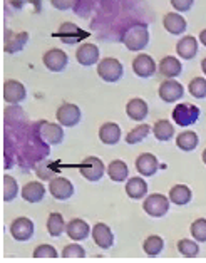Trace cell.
I'll list each match as a JSON object with an SVG mask.
<instances>
[{"label": "cell", "mask_w": 206, "mask_h": 263, "mask_svg": "<svg viewBox=\"0 0 206 263\" xmlns=\"http://www.w3.org/2000/svg\"><path fill=\"white\" fill-rule=\"evenodd\" d=\"M122 44L133 52L143 50L149 44V29H147V25L133 24L131 27H127L124 34H122Z\"/></svg>", "instance_id": "cell-1"}, {"label": "cell", "mask_w": 206, "mask_h": 263, "mask_svg": "<svg viewBox=\"0 0 206 263\" xmlns=\"http://www.w3.org/2000/svg\"><path fill=\"white\" fill-rule=\"evenodd\" d=\"M98 74L106 82H118L124 74V69H122V64L118 59L106 57L98 64Z\"/></svg>", "instance_id": "cell-2"}, {"label": "cell", "mask_w": 206, "mask_h": 263, "mask_svg": "<svg viewBox=\"0 0 206 263\" xmlns=\"http://www.w3.org/2000/svg\"><path fill=\"white\" fill-rule=\"evenodd\" d=\"M170 201H171L170 198H166L164 195L153 193L143 201V210L153 218H161V216H164L166 213H168Z\"/></svg>", "instance_id": "cell-3"}, {"label": "cell", "mask_w": 206, "mask_h": 263, "mask_svg": "<svg viewBox=\"0 0 206 263\" xmlns=\"http://www.w3.org/2000/svg\"><path fill=\"white\" fill-rule=\"evenodd\" d=\"M199 118V107L195 104H178L175 109H173V121L176 123V126H191L195 124Z\"/></svg>", "instance_id": "cell-4"}, {"label": "cell", "mask_w": 206, "mask_h": 263, "mask_svg": "<svg viewBox=\"0 0 206 263\" xmlns=\"http://www.w3.org/2000/svg\"><path fill=\"white\" fill-rule=\"evenodd\" d=\"M35 129H37V136L47 144H61L64 139L62 124H54V123H47V121H41V123H37Z\"/></svg>", "instance_id": "cell-5"}, {"label": "cell", "mask_w": 206, "mask_h": 263, "mask_svg": "<svg viewBox=\"0 0 206 263\" xmlns=\"http://www.w3.org/2000/svg\"><path fill=\"white\" fill-rule=\"evenodd\" d=\"M79 170H81V175L84 176L87 181H99V179L104 176L106 166H104V163H102L99 158L89 156V158H86L84 161L81 163Z\"/></svg>", "instance_id": "cell-6"}, {"label": "cell", "mask_w": 206, "mask_h": 263, "mask_svg": "<svg viewBox=\"0 0 206 263\" xmlns=\"http://www.w3.org/2000/svg\"><path fill=\"white\" fill-rule=\"evenodd\" d=\"M55 118H57V121H59V124L66 126V127H72L76 124H79V121L82 118V112L76 104L64 102V104L57 109Z\"/></svg>", "instance_id": "cell-7"}, {"label": "cell", "mask_w": 206, "mask_h": 263, "mask_svg": "<svg viewBox=\"0 0 206 263\" xmlns=\"http://www.w3.org/2000/svg\"><path fill=\"white\" fill-rule=\"evenodd\" d=\"M34 221L30 220V218H25V216H21V218H15L14 221L10 223V235L14 236L17 241H27L32 238V235H34Z\"/></svg>", "instance_id": "cell-8"}, {"label": "cell", "mask_w": 206, "mask_h": 263, "mask_svg": "<svg viewBox=\"0 0 206 263\" xmlns=\"http://www.w3.org/2000/svg\"><path fill=\"white\" fill-rule=\"evenodd\" d=\"M42 61H44V66H46L50 72H61V70L67 67L69 57L62 49H50L44 54Z\"/></svg>", "instance_id": "cell-9"}, {"label": "cell", "mask_w": 206, "mask_h": 263, "mask_svg": "<svg viewBox=\"0 0 206 263\" xmlns=\"http://www.w3.org/2000/svg\"><path fill=\"white\" fill-rule=\"evenodd\" d=\"M156 62H154V59L151 55H147V54H139L134 57V61H133V72L138 76V78H151V76L156 72Z\"/></svg>", "instance_id": "cell-10"}, {"label": "cell", "mask_w": 206, "mask_h": 263, "mask_svg": "<svg viewBox=\"0 0 206 263\" xmlns=\"http://www.w3.org/2000/svg\"><path fill=\"white\" fill-rule=\"evenodd\" d=\"M49 191L55 200H69L74 195V184L64 176H55L54 179H50Z\"/></svg>", "instance_id": "cell-11"}, {"label": "cell", "mask_w": 206, "mask_h": 263, "mask_svg": "<svg viewBox=\"0 0 206 263\" xmlns=\"http://www.w3.org/2000/svg\"><path fill=\"white\" fill-rule=\"evenodd\" d=\"M25 96H27V91H25V86L22 82L15 79H9L4 82V99L9 104H18L25 99Z\"/></svg>", "instance_id": "cell-12"}, {"label": "cell", "mask_w": 206, "mask_h": 263, "mask_svg": "<svg viewBox=\"0 0 206 263\" xmlns=\"http://www.w3.org/2000/svg\"><path fill=\"white\" fill-rule=\"evenodd\" d=\"M29 42V34L27 32H5V42H4V50L7 54H17L25 47V44Z\"/></svg>", "instance_id": "cell-13"}, {"label": "cell", "mask_w": 206, "mask_h": 263, "mask_svg": "<svg viewBox=\"0 0 206 263\" xmlns=\"http://www.w3.org/2000/svg\"><path fill=\"white\" fill-rule=\"evenodd\" d=\"M158 94L164 102H175L184 96V87L178 81H163L158 89Z\"/></svg>", "instance_id": "cell-14"}, {"label": "cell", "mask_w": 206, "mask_h": 263, "mask_svg": "<svg viewBox=\"0 0 206 263\" xmlns=\"http://www.w3.org/2000/svg\"><path fill=\"white\" fill-rule=\"evenodd\" d=\"M54 37L61 39L64 44H76V42L82 41V37H86V32H82L72 22H64L59 27V30L54 34Z\"/></svg>", "instance_id": "cell-15"}, {"label": "cell", "mask_w": 206, "mask_h": 263, "mask_svg": "<svg viewBox=\"0 0 206 263\" xmlns=\"http://www.w3.org/2000/svg\"><path fill=\"white\" fill-rule=\"evenodd\" d=\"M76 59L81 66H84V67L94 66V64L99 61V47L94 46V44H91V42L82 44V46L77 47Z\"/></svg>", "instance_id": "cell-16"}, {"label": "cell", "mask_w": 206, "mask_h": 263, "mask_svg": "<svg viewBox=\"0 0 206 263\" xmlns=\"http://www.w3.org/2000/svg\"><path fill=\"white\" fill-rule=\"evenodd\" d=\"M92 238L96 241V245L102 250H107L113 247L114 243V235L113 230L107 227L106 223H96L92 228Z\"/></svg>", "instance_id": "cell-17"}, {"label": "cell", "mask_w": 206, "mask_h": 263, "mask_svg": "<svg viewBox=\"0 0 206 263\" xmlns=\"http://www.w3.org/2000/svg\"><path fill=\"white\" fill-rule=\"evenodd\" d=\"M136 170H138L139 175L147 176V178L156 175V171L159 170L158 158L154 155H151V153H143V155H139L136 159Z\"/></svg>", "instance_id": "cell-18"}, {"label": "cell", "mask_w": 206, "mask_h": 263, "mask_svg": "<svg viewBox=\"0 0 206 263\" xmlns=\"http://www.w3.org/2000/svg\"><path fill=\"white\" fill-rule=\"evenodd\" d=\"M89 232H91V227L87 224V221L81 220V218H74L67 223V228H66V233L69 235L70 240L74 241H81V240H86L89 236Z\"/></svg>", "instance_id": "cell-19"}, {"label": "cell", "mask_w": 206, "mask_h": 263, "mask_svg": "<svg viewBox=\"0 0 206 263\" xmlns=\"http://www.w3.org/2000/svg\"><path fill=\"white\" fill-rule=\"evenodd\" d=\"M158 70H159V74L164 76L166 79H173V78H178V76L181 74L183 66H181V62L176 59V57L166 55V57L161 59Z\"/></svg>", "instance_id": "cell-20"}, {"label": "cell", "mask_w": 206, "mask_h": 263, "mask_svg": "<svg viewBox=\"0 0 206 263\" xmlns=\"http://www.w3.org/2000/svg\"><path fill=\"white\" fill-rule=\"evenodd\" d=\"M99 139L107 146H114L121 139V127L116 123H104L99 127Z\"/></svg>", "instance_id": "cell-21"}, {"label": "cell", "mask_w": 206, "mask_h": 263, "mask_svg": "<svg viewBox=\"0 0 206 263\" xmlns=\"http://www.w3.org/2000/svg\"><path fill=\"white\" fill-rule=\"evenodd\" d=\"M147 112H149V107H147L146 101L134 98L126 104V114L134 121H144L147 118Z\"/></svg>", "instance_id": "cell-22"}, {"label": "cell", "mask_w": 206, "mask_h": 263, "mask_svg": "<svg viewBox=\"0 0 206 263\" xmlns=\"http://www.w3.org/2000/svg\"><path fill=\"white\" fill-rule=\"evenodd\" d=\"M44 196H46V188H44V184L39 181H29L22 188V198L29 203L42 201Z\"/></svg>", "instance_id": "cell-23"}, {"label": "cell", "mask_w": 206, "mask_h": 263, "mask_svg": "<svg viewBox=\"0 0 206 263\" xmlns=\"http://www.w3.org/2000/svg\"><path fill=\"white\" fill-rule=\"evenodd\" d=\"M176 52L181 59L190 61L196 55L198 52V41L193 35H186L181 41H178L176 44Z\"/></svg>", "instance_id": "cell-24"}, {"label": "cell", "mask_w": 206, "mask_h": 263, "mask_svg": "<svg viewBox=\"0 0 206 263\" xmlns=\"http://www.w3.org/2000/svg\"><path fill=\"white\" fill-rule=\"evenodd\" d=\"M163 25L164 29L173 35H179L186 30V21L183 18V15L176 14V12H170L163 17Z\"/></svg>", "instance_id": "cell-25"}, {"label": "cell", "mask_w": 206, "mask_h": 263, "mask_svg": "<svg viewBox=\"0 0 206 263\" xmlns=\"http://www.w3.org/2000/svg\"><path fill=\"white\" fill-rule=\"evenodd\" d=\"M126 193L129 198H133V200H143L147 195V184L143 178L134 176L126 183Z\"/></svg>", "instance_id": "cell-26"}, {"label": "cell", "mask_w": 206, "mask_h": 263, "mask_svg": "<svg viewBox=\"0 0 206 263\" xmlns=\"http://www.w3.org/2000/svg\"><path fill=\"white\" fill-rule=\"evenodd\" d=\"M193 198L191 190L186 184H175L170 190V200L178 204V206H183V204H188Z\"/></svg>", "instance_id": "cell-27"}, {"label": "cell", "mask_w": 206, "mask_h": 263, "mask_svg": "<svg viewBox=\"0 0 206 263\" xmlns=\"http://www.w3.org/2000/svg\"><path fill=\"white\" fill-rule=\"evenodd\" d=\"M107 175L109 178L116 183H122L129 175V170H127V164L121 159H114V161L109 163L107 166Z\"/></svg>", "instance_id": "cell-28"}, {"label": "cell", "mask_w": 206, "mask_h": 263, "mask_svg": "<svg viewBox=\"0 0 206 263\" xmlns=\"http://www.w3.org/2000/svg\"><path fill=\"white\" fill-rule=\"evenodd\" d=\"M153 134L158 141H170L175 136V126H173L170 121L159 119L156 121V124L153 126Z\"/></svg>", "instance_id": "cell-29"}, {"label": "cell", "mask_w": 206, "mask_h": 263, "mask_svg": "<svg viewBox=\"0 0 206 263\" xmlns=\"http://www.w3.org/2000/svg\"><path fill=\"white\" fill-rule=\"evenodd\" d=\"M176 146L181 151H193L198 146V134L193 131H183L176 136Z\"/></svg>", "instance_id": "cell-30"}, {"label": "cell", "mask_w": 206, "mask_h": 263, "mask_svg": "<svg viewBox=\"0 0 206 263\" xmlns=\"http://www.w3.org/2000/svg\"><path fill=\"white\" fill-rule=\"evenodd\" d=\"M67 224L64 221V218L61 213H50L47 218V232L50 236H61L66 232Z\"/></svg>", "instance_id": "cell-31"}, {"label": "cell", "mask_w": 206, "mask_h": 263, "mask_svg": "<svg viewBox=\"0 0 206 263\" xmlns=\"http://www.w3.org/2000/svg\"><path fill=\"white\" fill-rule=\"evenodd\" d=\"M163 248H164V241L158 235H149L143 243L144 253L149 256H158L161 252H163Z\"/></svg>", "instance_id": "cell-32"}, {"label": "cell", "mask_w": 206, "mask_h": 263, "mask_svg": "<svg viewBox=\"0 0 206 263\" xmlns=\"http://www.w3.org/2000/svg\"><path fill=\"white\" fill-rule=\"evenodd\" d=\"M149 131H153L149 124H139L136 127H133V129L126 134V143L127 144H139L141 141H144L147 138Z\"/></svg>", "instance_id": "cell-33"}, {"label": "cell", "mask_w": 206, "mask_h": 263, "mask_svg": "<svg viewBox=\"0 0 206 263\" xmlns=\"http://www.w3.org/2000/svg\"><path fill=\"white\" fill-rule=\"evenodd\" d=\"M178 252L183 256H186V258H195V256L199 253V247H198L196 241L183 238V240L178 241Z\"/></svg>", "instance_id": "cell-34"}, {"label": "cell", "mask_w": 206, "mask_h": 263, "mask_svg": "<svg viewBox=\"0 0 206 263\" xmlns=\"http://www.w3.org/2000/svg\"><path fill=\"white\" fill-rule=\"evenodd\" d=\"M18 193V184L10 175L4 176V201H12Z\"/></svg>", "instance_id": "cell-35"}, {"label": "cell", "mask_w": 206, "mask_h": 263, "mask_svg": "<svg viewBox=\"0 0 206 263\" xmlns=\"http://www.w3.org/2000/svg\"><path fill=\"white\" fill-rule=\"evenodd\" d=\"M190 94L196 99H204L206 98V79L204 78H195L190 82Z\"/></svg>", "instance_id": "cell-36"}, {"label": "cell", "mask_w": 206, "mask_h": 263, "mask_svg": "<svg viewBox=\"0 0 206 263\" xmlns=\"http://www.w3.org/2000/svg\"><path fill=\"white\" fill-rule=\"evenodd\" d=\"M191 236L196 241H206V220L198 218L191 223Z\"/></svg>", "instance_id": "cell-37"}, {"label": "cell", "mask_w": 206, "mask_h": 263, "mask_svg": "<svg viewBox=\"0 0 206 263\" xmlns=\"http://www.w3.org/2000/svg\"><path fill=\"white\" fill-rule=\"evenodd\" d=\"M62 256H66V258H84V256H86V250L82 248L79 243H70V245L64 247Z\"/></svg>", "instance_id": "cell-38"}, {"label": "cell", "mask_w": 206, "mask_h": 263, "mask_svg": "<svg viewBox=\"0 0 206 263\" xmlns=\"http://www.w3.org/2000/svg\"><path fill=\"white\" fill-rule=\"evenodd\" d=\"M34 258H57L59 253L52 245H39L35 247L34 253H32Z\"/></svg>", "instance_id": "cell-39"}, {"label": "cell", "mask_w": 206, "mask_h": 263, "mask_svg": "<svg viewBox=\"0 0 206 263\" xmlns=\"http://www.w3.org/2000/svg\"><path fill=\"white\" fill-rule=\"evenodd\" d=\"M170 2L176 12H188L195 4V0H170Z\"/></svg>", "instance_id": "cell-40"}, {"label": "cell", "mask_w": 206, "mask_h": 263, "mask_svg": "<svg viewBox=\"0 0 206 263\" xmlns=\"http://www.w3.org/2000/svg\"><path fill=\"white\" fill-rule=\"evenodd\" d=\"M47 164L49 163H42V166H39L37 168V176L42 179H54V176H55V171L52 170V168H47Z\"/></svg>", "instance_id": "cell-41"}, {"label": "cell", "mask_w": 206, "mask_h": 263, "mask_svg": "<svg viewBox=\"0 0 206 263\" xmlns=\"http://www.w3.org/2000/svg\"><path fill=\"white\" fill-rule=\"evenodd\" d=\"M77 0H50V4H52V7L57 9V10H69L72 9L76 5Z\"/></svg>", "instance_id": "cell-42"}, {"label": "cell", "mask_w": 206, "mask_h": 263, "mask_svg": "<svg viewBox=\"0 0 206 263\" xmlns=\"http://www.w3.org/2000/svg\"><path fill=\"white\" fill-rule=\"evenodd\" d=\"M199 42L206 47V29H203L201 32H199Z\"/></svg>", "instance_id": "cell-43"}, {"label": "cell", "mask_w": 206, "mask_h": 263, "mask_svg": "<svg viewBox=\"0 0 206 263\" xmlns=\"http://www.w3.org/2000/svg\"><path fill=\"white\" fill-rule=\"evenodd\" d=\"M201 69H203V72H204V76H206V59L201 61Z\"/></svg>", "instance_id": "cell-44"}, {"label": "cell", "mask_w": 206, "mask_h": 263, "mask_svg": "<svg viewBox=\"0 0 206 263\" xmlns=\"http://www.w3.org/2000/svg\"><path fill=\"white\" fill-rule=\"evenodd\" d=\"M203 163L206 164V149L203 151Z\"/></svg>", "instance_id": "cell-45"}]
</instances>
